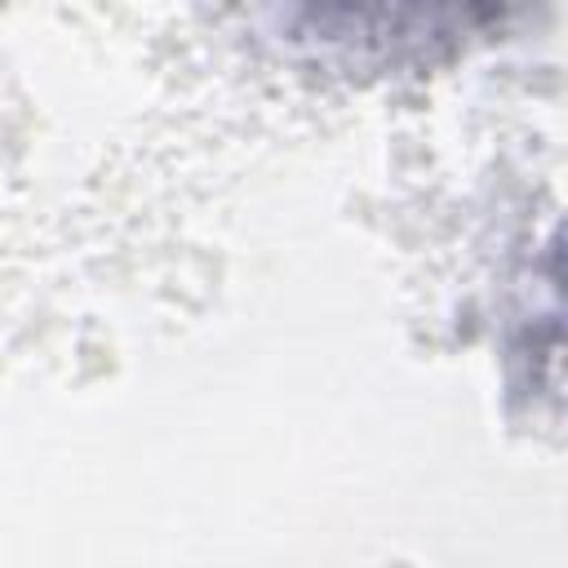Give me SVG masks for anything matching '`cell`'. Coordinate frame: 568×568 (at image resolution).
<instances>
[{"instance_id":"6da1fadb","label":"cell","mask_w":568,"mask_h":568,"mask_svg":"<svg viewBox=\"0 0 568 568\" xmlns=\"http://www.w3.org/2000/svg\"><path fill=\"white\" fill-rule=\"evenodd\" d=\"M342 4H346V0H342ZM386 4H390V0H386Z\"/></svg>"}]
</instances>
